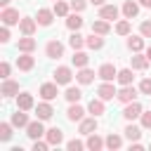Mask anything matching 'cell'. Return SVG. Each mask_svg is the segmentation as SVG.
Segmentation results:
<instances>
[{"label": "cell", "instance_id": "23", "mask_svg": "<svg viewBox=\"0 0 151 151\" xmlns=\"http://www.w3.org/2000/svg\"><path fill=\"white\" fill-rule=\"evenodd\" d=\"M76 80H78L80 85H90V83L94 80V71H92V68H87V66H83V68L76 73Z\"/></svg>", "mask_w": 151, "mask_h": 151}, {"label": "cell", "instance_id": "21", "mask_svg": "<svg viewBox=\"0 0 151 151\" xmlns=\"http://www.w3.org/2000/svg\"><path fill=\"white\" fill-rule=\"evenodd\" d=\"M52 19H54V9H45V7H40V9H38L35 21H38L40 26H50V24H52Z\"/></svg>", "mask_w": 151, "mask_h": 151}, {"label": "cell", "instance_id": "34", "mask_svg": "<svg viewBox=\"0 0 151 151\" xmlns=\"http://www.w3.org/2000/svg\"><path fill=\"white\" fill-rule=\"evenodd\" d=\"M132 78H134V76H132V68H120L116 80H118L120 85H132Z\"/></svg>", "mask_w": 151, "mask_h": 151}, {"label": "cell", "instance_id": "50", "mask_svg": "<svg viewBox=\"0 0 151 151\" xmlns=\"http://www.w3.org/2000/svg\"><path fill=\"white\" fill-rule=\"evenodd\" d=\"M0 7L5 9V7H9V0H0Z\"/></svg>", "mask_w": 151, "mask_h": 151}, {"label": "cell", "instance_id": "48", "mask_svg": "<svg viewBox=\"0 0 151 151\" xmlns=\"http://www.w3.org/2000/svg\"><path fill=\"white\" fill-rule=\"evenodd\" d=\"M130 149H132V151H142V144H139V142H134V144H130Z\"/></svg>", "mask_w": 151, "mask_h": 151}, {"label": "cell", "instance_id": "40", "mask_svg": "<svg viewBox=\"0 0 151 151\" xmlns=\"http://www.w3.org/2000/svg\"><path fill=\"white\" fill-rule=\"evenodd\" d=\"M85 146H87V144H83L80 139H71V142H66V149H68V151H83Z\"/></svg>", "mask_w": 151, "mask_h": 151}, {"label": "cell", "instance_id": "41", "mask_svg": "<svg viewBox=\"0 0 151 151\" xmlns=\"http://www.w3.org/2000/svg\"><path fill=\"white\" fill-rule=\"evenodd\" d=\"M139 120H142V127L144 130H151V111H142Z\"/></svg>", "mask_w": 151, "mask_h": 151}, {"label": "cell", "instance_id": "28", "mask_svg": "<svg viewBox=\"0 0 151 151\" xmlns=\"http://www.w3.org/2000/svg\"><path fill=\"white\" fill-rule=\"evenodd\" d=\"M87 111H90L92 116H101V113L106 111V106H104V99H101V97H97V99H92V101L87 104Z\"/></svg>", "mask_w": 151, "mask_h": 151}, {"label": "cell", "instance_id": "26", "mask_svg": "<svg viewBox=\"0 0 151 151\" xmlns=\"http://www.w3.org/2000/svg\"><path fill=\"white\" fill-rule=\"evenodd\" d=\"M71 61H73V66H76V68H83V66H87L90 57H87L83 50H73V57H71Z\"/></svg>", "mask_w": 151, "mask_h": 151}, {"label": "cell", "instance_id": "14", "mask_svg": "<svg viewBox=\"0 0 151 151\" xmlns=\"http://www.w3.org/2000/svg\"><path fill=\"white\" fill-rule=\"evenodd\" d=\"M35 66V59L31 57V52H21V57H17V68L19 71H31Z\"/></svg>", "mask_w": 151, "mask_h": 151}, {"label": "cell", "instance_id": "33", "mask_svg": "<svg viewBox=\"0 0 151 151\" xmlns=\"http://www.w3.org/2000/svg\"><path fill=\"white\" fill-rule=\"evenodd\" d=\"M85 45H87L90 50H101V47H104V38L97 35V33H92L90 38H85Z\"/></svg>", "mask_w": 151, "mask_h": 151}, {"label": "cell", "instance_id": "20", "mask_svg": "<svg viewBox=\"0 0 151 151\" xmlns=\"http://www.w3.org/2000/svg\"><path fill=\"white\" fill-rule=\"evenodd\" d=\"M123 14H125V19H134V17L139 14V2L125 0V2H123Z\"/></svg>", "mask_w": 151, "mask_h": 151}, {"label": "cell", "instance_id": "24", "mask_svg": "<svg viewBox=\"0 0 151 151\" xmlns=\"http://www.w3.org/2000/svg\"><path fill=\"white\" fill-rule=\"evenodd\" d=\"M14 127H26L31 120H28V116H26V111H21V109H17V113H12V120H9Z\"/></svg>", "mask_w": 151, "mask_h": 151}, {"label": "cell", "instance_id": "18", "mask_svg": "<svg viewBox=\"0 0 151 151\" xmlns=\"http://www.w3.org/2000/svg\"><path fill=\"white\" fill-rule=\"evenodd\" d=\"M35 104H33V97L28 94V92H21V94H17V109H21V111H31Z\"/></svg>", "mask_w": 151, "mask_h": 151}, {"label": "cell", "instance_id": "8", "mask_svg": "<svg viewBox=\"0 0 151 151\" xmlns=\"http://www.w3.org/2000/svg\"><path fill=\"white\" fill-rule=\"evenodd\" d=\"M0 94H2V97H17V94H19V83L5 78L2 85H0Z\"/></svg>", "mask_w": 151, "mask_h": 151}, {"label": "cell", "instance_id": "17", "mask_svg": "<svg viewBox=\"0 0 151 151\" xmlns=\"http://www.w3.org/2000/svg\"><path fill=\"white\" fill-rule=\"evenodd\" d=\"M45 139L50 142V146H59V144L64 142V132H61L59 127H50V130L45 132Z\"/></svg>", "mask_w": 151, "mask_h": 151}, {"label": "cell", "instance_id": "11", "mask_svg": "<svg viewBox=\"0 0 151 151\" xmlns=\"http://www.w3.org/2000/svg\"><path fill=\"white\" fill-rule=\"evenodd\" d=\"M57 94H59V90H57V83H42V85H40V97H42L45 101H52V99H57Z\"/></svg>", "mask_w": 151, "mask_h": 151}, {"label": "cell", "instance_id": "36", "mask_svg": "<svg viewBox=\"0 0 151 151\" xmlns=\"http://www.w3.org/2000/svg\"><path fill=\"white\" fill-rule=\"evenodd\" d=\"M68 45H71L73 50H80V47L85 45V38H83L78 31H73V33H71V38H68Z\"/></svg>", "mask_w": 151, "mask_h": 151}, {"label": "cell", "instance_id": "7", "mask_svg": "<svg viewBox=\"0 0 151 151\" xmlns=\"http://www.w3.org/2000/svg\"><path fill=\"white\" fill-rule=\"evenodd\" d=\"M97 76H99L101 80L113 83V80L118 78V71H116V66H113V64H101V66H99V71H97Z\"/></svg>", "mask_w": 151, "mask_h": 151}, {"label": "cell", "instance_id": "35", "mask_svg": "<svg viewBox=\"0 0 151 151\" xmlns=\"http://www.w3.org/2000/svg\"><path fill=\"white\" fill-rule=\"evenodd\" d=\"M120 146H123V137L111 132V134L106 137V149H111V151H113V149H120Z\"/></svg>", "mask_w": 151, "mask_h": 151}, {"label": "cell", "instance_id": "27", "mask_svg": "<svg viewBox=\"0 0 151 151\" xmlns=\"http://www.w3.org/2000/svg\"><path fill=\"white\" fill-rule=\"evenodd\" d=\"M80 97H83L80 87H73V85H68V87H66V92H64V99H66L68 104H76V101H80Z\"/></svg>", "mask_w": 151, "mask_h": 151}, {"label": "cell", "instance_id": "1", "mask_svg": "<svg viewBox=\"0 0 151 151\" xmlns=\"http://www.w3.org/2000/svg\"><path fill=\"white\" fill-rule=\"evenodd\" d=\"M52 76H54V83L57 85H71V80H73V71L68 66H59Z\"/></svg>", "mask_w": 151, "mask_h": 151}, {"label": "cell", "instance_id": "9", "mask_svg": "<svg viewBox=\"0 0 151 151\" xmlns=\"http://www.w3.org/2000/svg\"><path fill=\"white\" fill-rule=\"evenodd\" d=\"M97 94L104 99V101H109V99H113L116 94H118V90L113 87V83H109V80H104L99 87H97Z\"/></svg>", "mask_w": 151, "mask_h": 151}, {"label": "cell", "instance_id": "43", "mask_svg": "<svg viewBox=\"0 0 151 151\" xmlns=\"http://www.w3.org/2000/svg\"><path fill=\"white\" fill-rule=\"evenodd\" d=\"M50 149V142H42V139H33V151H47Z\"/></svg>", "mask_w": 151, "mask_h": 151}, {"label": "cell", "instance_id": "52", "mask_svg": "<svg viewBox=\"0 0 151 151\" xmlns=\"http://www.w3.org/2000/svg\"><path fill=\"white\" fill-rule=\"evenodd\" d=\"M144 54H146V57H149V61H151V45L146 47V52H144Z\"/></svg>", "mask_w": 151, "mask_h": 151}, {"label": "cell", "instance_id": "4", "mask_svg": "<svg viewBox=\"0 0 151 151\" xmlns=\"http://www.w3.org/2000/svg\"><path fill=\"white\" fill-rule=\"evenodd\" d=\"M116 99H118V101H123V104H130V101H134V99H137V90H134L132 85H123V87L118 90Z\"/></svg>", "mask_w": 151, "mask_h": 151}, {"label": "cell", "instance_id": "15", "mask_svg": "<svg viewBox=\"0 0 151 151\" xmlns=\"http://www.w3.org/2000/svg\"><path fill=\"white\" fill-rule=\"evenodd\" d=\"M35 113H38V118H40V120H50V118L54 116V109H52V104H50V101H45V99H42V101L35 106Z\"/></svg>", "mask_w": 151, "mask_h": 151}, {"label": "cell", "instance_id": "22", "mask_svg": "<svg viewBox=\"0 0 151 151\" xmlns=\"http://www.w3.org/2000/svg\"><path fill=\"white\" fill-rule=\"evenodd\" d=\"M92 33H97V35H109V33H111V24H109L106 19H97V21H92Z\"/></svg>", "mask_w": 151, "mask_h": 151}, {"label": "cell", "instance_id": "37", "mask_svg": "<svg viewBox=\"0 0 151 151\" xmlns=\"http://www.w3.org/2000/svg\"><path fill=\"white\" fill-rule=\"evenodd\" d=\"M130 31H132V26H130L127 19H120V21L116 24V33H118V35H130Z\"/></svg>", "mask_w": 151, "mask_h": 151}, {"label": "cell", "instance_id": "19", "mask_svg": "<svg viewBox=\"0 0 151 151\" xmlns=\"http://www.w3.org/2000/svg\"><path fill=\"white\" fill-rule=\"evenodd\" d=\"M85 144H87L90 151H99V149L106 146V139H101L97 132H92V134H87V142H85Z\"/></svg>", "mask_w": 151, "mask_h": 151}, {"label": "cell", "instance_id": "2", "mask_svg": "<svg viewBox=\"0 0 151 151\" xmlns=\"http://www.w3.org/2000/svg\"><path fill=\"white\" fill-rule=\"evenodd\" d=\"M0 19H2V24H5V26H14V24H19V21H21L19 9H14V7H5V9L0 12Z\"/></svg>", "mask_w": 151, "mask_h": 151}, {"label": "cell", "instance_id": "29", "mask_svg": "<svg viewBox=\"0 0 151 151\" xmlns=\"http://www.w3.org/2000/svg\"><path fill=\"white\" fill-rule=\"evenodd\" d=\"M127 50L142 52V50H144V35H130V38H127Z\"/></svg>", "mask_w": 151, "mask_h": 151}, {"label": "cell", "instance_id": "53", "mask_svg": "<svg viewBox=\"0 0 151 151\" xmlns=\"http://www.w3.org/2000/svg\"><path fill=\"white\" fill-rule=\"evenodd\" d=\"M149 149H151V144H149Z\"/></svg>", "mask_w": 151, "mask_h": 151}, {"label": "cell", "instance_id": "25", "mask_svg": "<svg viewBox=\"0 0 151 151\" xmlns=\"http://www.w3.org/2000/svg\"><path fill=\"white\" fill-rule=\"evenodd\" d=\"M80 26H83V17H80V12H73V14L66 17V28H68V31H78Z\"/></svg>", "mask_w": 151, "mask_h": 151}, {"label": "cell", "instance_id": "30", "mask_svg": "<svg viewBox=\"0 0 151 151\" xmlns=\"http://www.w3.org/2000/svg\"><path fill=\"white\" fill-rule=\"evenodd\" d=\"M149 64H151V61H149V57H146V54H139V52H134V57H132V68H137V71H144Z\"/></svg>", "mask_w": 151, "mask_h": 151}, {"label": "cell", "instance_id": "51", "mask_svg": "<svg viewBox=\"0 0 151 151\" xmlns=\"http://www.w3.org/2000/svg\"><path fill=\"white\" fill-rule=\"evenodd\" d=\"M90 2H92V5H97V7H101V5H104V0H90Z\"/></svg>", "mask_w": 151, "mask_h": 151}, {"label": "cell", "instance_id": "44", "mask_svg": "<svg viewBox=\"0 0 151 151\" xmlns=\"http://www.w3.org/2000/svg\"><path fill=\"white\" fill-rule=\"evenodd\" d=\"M87 7V0H71V9L73 12H83Z\"/></svg>", "mask_w": 151, "mask_h": 151}, {"label": "cell", "instance_id": "45", "mask_svg": "<svg viewBox=\"0 0 151 151\" xmlns=\"http://www.w3.org/2000/svg\"><path fill=\"white\" fill-rule=\"evenodd\" d=\"M139 33H142L144 38H151V21H142V26H139Z\"/></svg>", "mask_w": 151, "mask_h": 151}, {"label": "cell", "instance_id": "6", "mask_svg": "<svg viewBox=\"0 0 151 151\" xmlns=\"http://www.w3.org/2000/svg\"><path fill=\"white\" fill-rule=\"evenodd\" d=\"M45 54H47L50 59H59V57H64V45H61L59 40H50V42L45 45Z\"/></svg>", "mask_w": 151, "mask_h": 151}, {"label": "cell", "instance_id": "39", "mask_svg": "<svg viewBox=\"0 0 151 151\" xmlns=\"http://www.w3.org/2000/svg\"><path fill=\"white\" fill-rule=\"evenodd\" d=\"M68 7H71V5L57 0V2H54V14H57V17H68Z\"/></svg>", "mask_w": 151, "mask_h": 151}, {"label": "cell", "instance_id": "5", "mask_svg": "<svg viewBox=\"0 0 151 151\" xmlns=\"http://www.w3.org/2000/svg\"><path fill=\"white\" fill-rule=\"evenodd\" d=\"M45 132H47V130L42 127V120H40V118H38V120H31V123L26 125V134H28L31 139H40Z\"/></svg>", "mask_w": 151, "mask_h": 151}, {"label": "cell", "instance_id": "47", "mask_svg": "<svg viewBox=\"0 0 151 151\" xmlns=\"http://www.w3.org/2000/svg\"><path fill=\"white\" fill-rule=\"evenodd\" d=\"M0 42H9V28L7 26L0 28Z\"/></svg>", "mask_w": 151, "mask_h": 151}, {"label": "cell", "instance_id": "54", "mask_svg": "<svg viewBox=\"0 0 151 151\" xmlns=\"http://www.w3.org/2000/svg\"><path fill=\"white\" fill-rule=\"evenodd\" d=\"M54 2H57V0H54Z\"/></svg>", "mask_w": 151, "mask_h": 151}, {"label": "cell", "instance_id": "13", "mask_svg": "<svg viewBox=\"0 0 151 151\" xmlns=\"http://www.w3.org/2000/svg\"><path fill=\"white\" fill-rule=\"evenodd\" d=\"M78 132L80 134H92V132H97V116H92V118H83L80 120V125H78Z\"/></svg>", "mask_w": 151, "mask_h": 151}, {"label": "cell", "instance_id": "10", "mask_svg": "<svg viewBox=\"0 0 151 151\" xmlns=\"http://www.w3.org/2000/svg\"><path fill=\"white\" fill-rule=\"evenodd\" d=\"M38 26H40V24H38L35 19H31V17H21V21H19V31H21L24 35H33Z\"/></svg>", "mask_w": 151, "mask_h": 151}, {"label": "cell", "instance_id": "16", "mask_svg": "<svg viewBox=\"0 0 151 151\" xmlns=\"http://www.w3.org/2000/svg\"><path fill=\"white\" fill-rule=\"evenodd\" d=\"M118 7L116 5H101L99 7V19H106V21H113V19H118Z\"/></svg>", "mask_w": 151, "mask_h": 151}, {"label": "cell", "instance_id": "42", "mask_svg": "<svg viewBox=\"0 0 151 151\" xmlns=\"http://www.w3.org/2000/svg\"><path fill=\"white\" fill-rule=\"evenodd\" d=\"M139 92H142V94H149V97H151V78H144V80L139 83Z\"/></svg>", "mask_w": 151, "mask_h": 151}, {"label": "cell", "instance_id": "32", "mask_svg": "<svg viewBox=\"0 0 151 151\" xmlns=\"http://www.w3.org/2000/svg\"><path fill=\"white\" fill-rule=\"evenodd\" d=\"M19 52H33L35 50V40L31 38V35H24V38H19Z\"/></svg>", "mask_w": 151, "mask_h": 151}, {"label": "cell", "instance_id": "3", "mask_svg": "<svg viewBox=\"0 0 151 151\" xmlns=\"http://www.w3.org/2000/svg\"><path fill=\"white\" fill-rule=\"evenodd\" d=\"M142 104L134 99V101H130V104H125V109H123V118L125 120H134V118H139L142 116Z\"/></svg>", "mask_w": 151, "mask_h": 151}, {"label": "cell", "instance_id": "46", "mask_svg": "<svg viewBox=\"0 0 151 151\" xmlns=\"http://www.w3.org/2000/svg\"><path fill=\"white\" fill-rule=\"evenodd\" d=\"M9 71H12V66H9L7 61H2V64H0V76H2V80L9 78Z\"/></svg>", "mask_w": 151, "mask_h": 151}, {"label": "cell", "instance_id": "49", "mask_svg": "<svg viewBox=\"0 0 151 151\" xmlns=\"http://www.w3.org/2000/svg\"><path fill=\"white\" fill-rule=\"evenodd\" d=\"M139 5H142V7H149V9H151V0H139Z\"/></svg>", "mask_w": 151, "mask_h": 151}, {"label": "cell", "instance_id": "31", "mask_svg": "<svg viewBox=\"0 0 151 151\" xmlns=\"http://www.w3.org/2000/svg\"><path fill=\"white\" fill-rule=\"evenodd\" d=\"M125 132V137L130 139V142H139L142 139V127H137V125H132V120H130V125L123 130Z\"/></svg>", "mask_w": 151, "mask_h": 151}, {"label": "cell", "instance_id": "38", "mask_svg": "<svg viewBox=\"0 0 151 151\" xmlns=\"http://www.w3.org/2000/svg\"><path fill=\"white\" fill-rule=\"evenodd\" d=\"M12 123H0V139L2 142H9L12 139Z\"/></svg>", "mask_w": 151, "mask_h": 151}, {"label": "cell", "instance_id": "12", "mask_svg": "<svg viewBox=\"0 0 151 151\" xmlns=\"http://www.w3.org/2000/svg\"><path fill=\"white\" fill-rule=\"evenodd\" d=\"M66 118H68L71 123H80V120L85 118V109H83V106L76 101V104H71V106H68V111H66Z\"/></svg>", "mask_w": 151, "mask_h": 151}]
</instances>
